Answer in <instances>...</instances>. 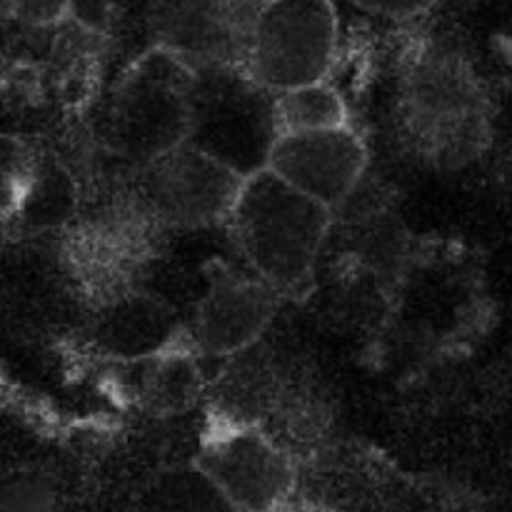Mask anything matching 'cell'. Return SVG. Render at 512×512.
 <instances>
[{
    "instance_id": "obj_1",
    "label": "cell",
    "mask_w": 512,
    "mask_h": 512,
    "mask_svg": "<svg viewBox=\"0 0 512 512\" xmlns=\"http://www.w3.org/2000/svg\"><path fill=\"white\" fill-rule=\"evenodd\" d=\"M228 223L258 278L278 293H300L313 278L333 208L265 168L243 180Z\"/></svg>"
},
{
    "instance_id": "obj_2",
    "label": "cell",
    "mask_w": 512,
    "mask_h": 512,
    "mask_svg": "<svg viewBox=\"0 0 512 512\" xmlns=\"http://www.w3.org/2000/svg\"><path fill=\"white\" fill-rule=\"evenodd\" d=\"M195 70L178 55L153 48L115 83L105 118L113 153L145 165L183 145L190 133V90Z\"/></svg>"
},
{
    "instance_id": "obj_3",
    "label": "cell",
    "mask_w": 512,
    "mask_h": 512,
    "mask_svg": "<svg viewBox=\"0 0 512 512\" xmlns=\"http://www.w3.org/2000/svg\"><path fill=\"white\" fill-rule=\"evenodd\" d=\"M275 140V93L258 83L245 65L195 70L185 143L250 178L268 168Z\"/></svg>"
},
{
    "instance_id": "obj_4",
    "label": "cell",
    "mask_w": 512,
    "mask_h": 512,
    "mask_svg": "<svg viewBox=\"0 0 512 512\" xmlns=\"http://www.w3.org/2000/svg\"><path fill=\"white\" fill-rule=\"evenodd\" d=\"M338 50L333 0H263L245 68L273 93L328 78Z\"/></svg>"
},
{
    "instance_id": "obj_5",
    "label": "cell",
    "mask_w": 512,
    "mask_h": 512,
    "mask_svg": "<svg viewBox=\"0 0 512 512\" xmlns=\"http://www.w3.org/2000/svg\"><path fill=\"white\" fill-rule=\"evenodd\" d=\"M405 120L423 153L440 165L473 158L483 138L478 90L470 75L443 55L418 60L410 70Z\"/></svg>"
},
{
    "instance_id": "obj_6",
    "label": "cell",
    "mask_w": 512,
    "mask_h": 512,
    "mask_svg": "<svg viewBox=\"0 0 512 512\" xmlns=\"http://www.w3.org/2000/svg\"><path fill=\"white\" fill-rule=\"evenodd\" d=\"M243 180L233 168L190 143L140 165L145 205L160 220L183 228L228 220Z\"/></svg>"
},
{
    "instance_id": "obj_7",
    "label": "cell",
    "mask_w": 512,
    "mask_h": 512,
    "mask_svg": "<svg viewBox=\"0 0 512 512\" xmlns=\"http://www.w3.org/2000/svg\"><path fill=\"white\" fill-rule=\"evenodd\" d=\"M260 5L253 0H150L153 43L193 70L245 65Z\"/></svg>"
},
{
    "instance_id": "obj_8",
    "label": "cell",
    "mask_w": 512,
    "mask_h": 512,
    "mask_svg": "<svg viewBox=\"0 0 512 512\" xmlns=\"http://www.w3.org/2000/svg\"><path fill=\"white\" fill-rule=\"evenodd\" d=\"M195 465L238 512L283 510L295 488L290 458L253 425L218 430L205 440Z\"/></svg>"
},
{
    "instance_id": "obj_9",
    "label": "cell",
    "mask_w": 512,
    "mask_h": 512,
    "mask_svg": "<svg viewBox=\"0 0 512 512\" xmlns=\"http://www.w3.org/2000/svg\"><path fill=\"white\" fill-rule=\"evenodd\" d=\"M368 165L363 138L350 125L278 135L268 168L328 208L343 203Z\"/></svg>"
},
{
    "instance_id": "obj_10",
    "label": "cell",
    "mask_w": 512,
    "mask_h": 512,
    "mask_svg": "<svg viewBox=\"0 0 512 512\" xmlns=\"http://www.w3.org/2000/svg\"><path fill=\"white\" fill-rule=\"evenodd\" d=\"M278 308V290L223 263L208 270V290L195 308V343L215 358L243 353L263 335Z\"/></svg>"
},
{
    "instance_id": "obj_11",
    "label": "cell",
    "mask_w": 512,
    "mask_h": 512,
    "mask_svg": "<svg viewBox=\"0 0 512 512\" xmlns=\"http://www.w3.org/2000/svg\"><path fill=\"white\" fill-rule=\"evenodd\" d=\"M178 333V318L163 300L148 293H128L100 313L95 343L110 358L135 363L173 348Z\"/></svg>"
},
{
    "instance_id": "obj_12",
    "label": "cell",
    "mask_w": 512,
    "mask_h": 512,
    "mask_svg": "<svg viewBox=\"0 0 512 512\" xmlns=\"http://www.w3.org/2000/svg\"><path fill=\"white\" fill-rule=\"evenodd\" d=\"M143 370L138 398L155 415H173L188 408L200 393V370L193 355L168 348L145 360H135Z\"/></svg>"
},
{
    "instance_id": "obj_13",
    "label": "cell",
    "mask_w": 512,
    "mask_h": 512,
    "mask_svg": "<svg viewBox=\"0 0 512 512\" xmlns=\"http://www.w3.org/2000/svg\"><path fill=\"white\" fill-rule=\"evenodd\" d=\"M138 512H238V508L198 465H190L158 475L145 490Z\"/></svg>"
},
{
    "instance_id": "obj_14",
    "label": "cell",
    "mask_w": 512,
    "mask_h": 512,
    "mask_svg": "<svg viewBox=\"0 0 512 512\" xmlns=\"http://www.w3.org/2000/svg\"><path fill=\"white\" fill-rule=\"evenodd\" d=\"M275 125L278 135L338 128L348 125V108L338 90L325 80L298 85L275 93Z\"/></svg>"
},
{
    "instance_id": "obj_15",
    "label": "cell",
    "mask_w": 512,
    "mask_h": 512,
    "mask_svg": "<svg viewBox=\"0 0 512 512\" xmlns=\"http://www.w3.org/2000/svg\"><path fill=\"white\" fill-rule=\"evenodd\" d=\"M75 208V185L55 160H38L28 195L18 218L30 228H50L70 218Z\"/></svg>"
},
{
    "instance_id": "obj_16",
    "label": "cell",
    "mask_w": 512,
    "mask_h": 512,
    "mask_svg": "<svg viewBox=\"0 0 512 512\" xmlns=\"http://www.w3.org/2000/svg\"><path fill=\"white\" fill-rule=\"evenodd\" d=\"M35 158L28 145L13 135H0V220L18 218L35 173Z\"/></svg>"
},
{
    "instance_id": "obj_17",
    "label": "cell",
    "mask_w": 512,
    "mask_h": 512,
    "mask_svg": "<svg viewBox=\"0 0 512 512\" xmlns=\"http://www.w3.org/2000/svg\"><path fill=\"white\" fill-rule=\"evenodd\" d=\"M0 512H58V495L45 475L15 470L0 478Z\"/></svg>"
},
{
    "instance_id": "obj_18",
    "label": "cell",
    "mask_w": 512,
    "mask_h": 512,
    "mask_svg": "<svg viewBox=\"0 0 512 512\" xmlns=\"http://www.w3.org/2000/svg\"><path fill=\"white\" fill-rule=\"evenodd\" d=\"M68 18L85 33L105 35L113 28L115 0H70Z\"/></svg>"
},
{
    "instance_id": "obj_19",
    "label": "cell",
    "mask_w": 512,
    "mask_h": 512,
    "mask_svg": "<svg viewBox=\"0 0 512 512\" xmlns=\"http://www.w3.org/2000/svg\"><path fill=\"white\" fill-rule=\"evenodd\" d=\"M70 0H15V18L33 28H50L68 18Z\"/></svg>"
},
{
    "instance_id": "obj_20",
    "label": "cell",
    "mask_w": 512,
    "mask_h": 512,
    "mask_svg": "<svg viewBox=\"0 0 512 512\" xmlns=\"http://www.w3.org/2000/svg\"><path fill=\"white\" fill-rule=\"evenodd\" d=\"M355 8L390 20H410L428 13L438 0H348Z\"/></svg>"
},
{
    "instance_id": "obj_21",
    "label": "cell",
    "mask_w": 512,
    "mask_h": 512,
    "mask_svg": "<svg viewBox=\"0 0 512 512\" xmlns=\"http://www.w3.org/2000/svg\"><path fill=\"white\" fill-rule=\"evenodd\" d=\"M15 18V0H0V25Z\"/></svg>"
},
{
    "instance_id": "obj_22",
    "label": "cell",
    "mask_w": 512,
    "mask_h": 512,
    "mask_svg": "<svg viewBox=\"0 0 512 512\" xmlns=\"http://www.w3.org/2000/svg\"><path fill=\"white\" fill-rule=\"evenodd\" d=\"M273 512H288V510H285V508H283V510H273Z\"/></svg>"
}]
</instances>
